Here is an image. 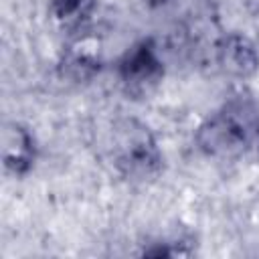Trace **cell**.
<instances>
[{
    "mask_svg": "<svg viewBox=\"0 0 259 259\" xmlns=\"http://www.w3.org/2000/svg\"><path fill=\"white\" fill-rule=\"evenodd\" d=\"M194 144L212 160L259 158V103L247 95L227 99L198 123Z\"/></svg>",
    "mask_w": 259,
    "mask_h": 259,
    "instance_id": "6da1fadb",
    "label": "cell"
},
{
    "mask_svg": "<svg viewBox=\"0 0 259 259\" xmlns=\"http://www.w3.org/2000/svg\"><path fill=\"white\" fill-rule=\"evenodd\" d=\"M111 168L130 182H150L164 168V152L152 127L134 115L115 117L105 136Z\"/></svg>",
    "mask_w": 259,
    "mask_h": 259,
    "instance_id": "7a4b0ae2",
    "label": "cell"
},
{
    "mask_svg": "<svg viewBox=\"0 0 259 259\" xmlns=\"http://www.w3.org/2000/svg\"><path fill=\"white\" fill-rule=\"evenodd\" d=\"M164 73V59L152 36L136 40L115 61V77L130 97H148L154 93Z\"/></svg>",
    "mask_w": 259,
    "mask_h": 259,
    "instance_id": "3957f363",
    "label": "cell"
},
{
    "mask_svg": "<svg viewBox=\"0 0 259 259\" xmlns=\"http://www.w3.org/2000/svg\"><path fill=\"white\" fill-rule=\"evenodd\" d=\"M103 67V42L89 28L67 34L59 57V75L71 83H87Z\"/></svg>",
    "mask_w": 259,
    "mask_h": 259,
    "instance_id": "277c9868",
    "label": "cell"
},
{
    "mask_svg": "<svg viewBox=\"0 0 259 259\" xmlns=\"http://www.w3.org/2000/svg\"><path fill=\"white\" fill-rule=\"evenodd\" d=\"M212 61L227 77L251 79L259 71V49L247 34L227 30L212 42Z\"/></svg>",
    "mask_w": 259,
    "mask_h": 259,
    "instance_id": "5b68a950",
    "label": "cell"
},
{
    "mask_svg": "<svg viewBox=\"0 0 259 259\" xmlns=\"http://www.w3.org/2000/svg\"><path fill=\"white\" fill-rule=\"evenodd\" d=\"M38 160V142L34 132L16 119H10L2 127V166L4 172L16 178L28 176Z\"/></svg>",
    "mask_w": 259,
    "mask_h": 259,
    "instance_id": "8992f818",
    "label": "cell"
},
{
    "mask_svg": "<svg viewBox=\"0 0 259 259\" xmlns=\"http://www.w3.org/2000/svg\"><path fill=\"white\" fill-rule=\"evenodd\" d=\"M97 0H49V16L67 34L87 28Z\"/></svg>",
    "mask_w": 259,
    "mask_h": 259,
    "instance_id": "52a82bcc",
    "label": "cell"
},
{
    "mask_svg": "<svg viewBox=\"0 0 259 259\" xmlns=\"http://www.w3.org/2000/svg\"><path fill=\"white\" fill-rule=\"evenodd\" d=\"M192 241L184 239V237H166L160 239L156 243H152V247H144L142 255H150V257H176V255H190L194 249L186 247Z\"/></svg>",
    "mask_w": 259,
    "mask_h": 259,
    "instance_id": "ba28073f",
    "label": "cell"
},
{
    "mask_svg": "<svg viewBox=\"0 0 259 259\" xmlns=\"http://www.w3.org/2000/svg\"><path fill=\"white\" fill-rule=\"evenodd\" d=\"M168 0H144V4L148 6H160V4H166Z\"/></svg>",
    "mask_w": 259,
    "mask_h": 259,
    "instance_id": "9c48e42d",
    "label": "cell"
}]
</instances>
